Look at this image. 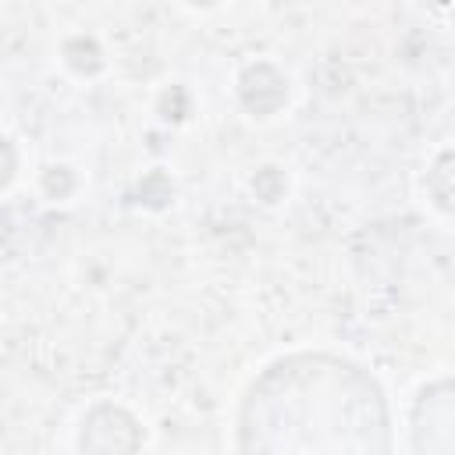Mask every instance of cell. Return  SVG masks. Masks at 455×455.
Segmentation results:
<instances>
[{"instance_id":"1","label":"cell","mask_w":455,"mask_h":455,"mask_svg":"<svg viewBox=\"0 0 455 455\" xmlns=\"http://www.w3.org/2000/svg\"><path fill=\"white\" fill-rule=\"evenodd\" d=\"M242 444L267 451L387 448L384 402L355 366L302 355L277 363L249 395Z\"/></svg>"}]
</instances>
